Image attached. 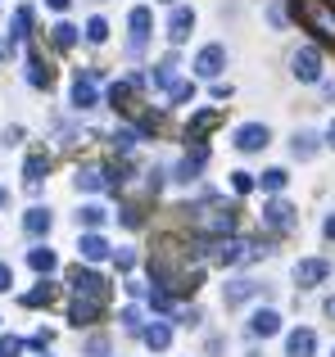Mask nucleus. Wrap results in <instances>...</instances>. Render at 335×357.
I'll use <instances>...</instances> for the list:
<instances>
[{"label": "nucleus", "instance_id": "obj_1", "mask_svg": "<svg viewBox=\"0 0 335 357\" xmlns=\"http://www.w3.org/2000/svg\"><path fill=\"white\" fill-rule=\"evenodd\" d=\"M295 14H299L313 32H322V36L335 41V9L327 5V0H295Z\"/></svg>", "mask_w": 335, "mask_h": 357}, {"label": "nucleus", "instance_id": "obj_2", "mask_svg": "<svg viewBox=\"0 0 335 357\" xmlns=\"http://www.w3.org/2000/svg\"><path fill=\"white\" fill-rule=\"evenodd\" d=\"M290 73H295V82H304V86L322 82V50L318 45H299V50L290 54Z\"/></svg>", "mask_w": 335, "mask_h": 357}, {"label": "nucleus", "instance_id": "obj_3", "mask_svg": "<svg viewBox=\"0 0 335 357\" xmlns=\"http://www.w3.org/2000/svg\"><path fill=\"white\" fill-rule=\"evenodd\" d=\"M267 140H272V127H267V122H240V127L231 131V145H236L240 154H258V149H267Z\"/></svg>", "mask_w": 335, "mask_h": 357}, {"label": "nucleus", "instance_id": "obj_4", "mask_svg": "<svg viewBox=\"0 0 335 357\" xmlns=\"http://www.w3.org/2000/svg\"><path fill=\"white\" fill-rule=\"evenodd\" d=\"M127 27H132V41H127V50L141 54V50H145V41H150V32H154V14H150V5H136L132 14H127Z\"/></svg>", "mask_w": 335, "mask_h": 357}, {"label": "nucleus", "instance_id": "obj_5", "mask_svg": "<svg viewBox=\"0 0 335 357\" xmlns=\"http://www.w3.org/2000/svg\"><path fill=\"white\" fill-rule=\"evenodd\" d=\"M290 276H295V285H299V289H318L322 280L331 276V262L327 258H299Z\"/></svg>", "mask_w": 335, "mask_h": 357}, {"label": "nucleus", "instance_id": "obj_6", "mask_svg": "<svg viewBox=\"0 0 335 357\" xmlns=\"http://www.w3.org/2000/svg\"><path fill=\"white\" fill-rule=\"evenodd\" d=\"M204 163H209V149H204V145H195V149H191V154H186V158H181V163H177V167H172V181H177V185H191V181H200V172H204Z\"/></svg>", "mask_w": 335, "mask_h": 357}, {"label": "nucleus", "instance_id": "obj_7", "mask_svg": "<svg viewBox=\"0 0 335 357\" xmlns=\"http://www.w3.org/2000/svg\"><path fill=\"white\" fill-rule=\"evenodd\" d=\"M200 227L209 231V236L227 240L231 231H236V208H231V204H218V208H209V213H204V222H200Z\"/></svg>", "mask_w": 335, "mask_h": 357}, {"label": "nucleus", "instance_id": "obj_8", "mask_svg": "<svg viewBox=\"0 0 335 357\" xmlns=\"http://www.w3.org/2000/svg\"><path fill=\"white\" fill-rule=\"evenodd\" d=\"M73 294L77 298H96V303H105L109 298V285H105V276H96V271H73Z\"/></svg>", "mask_w": 335, "mask_h": 357}, {"label": "nucleus", "instance_id": "obj_9", "mask_svg": "<svg viewBox=\"0 0 335 357\" xmlns=\"http://www.w3.org/2000/svg\"><path fill=\"white\" fill-rule=\"evenodd\" d=\"M191 68L200 73V77H222V68H227V45H204Z\"/></svg>", "mask_w": 335, "mask_h": 357}, {"label": "nucleus", "instance_id": "obj_10", "mask_svg": "<svg viewBox=\"0 0 335 357\" xmlns=\"http://www.w3.org/2000/svg\"><path fill=\"white\" fill-rule=\"evenodd\" d=\"M195 23H200V18H195V9H191V5H172V18H168V41L181 45L186 36L195 32Z\"/></svg>", "mask_w": 335, "mask_h": 357}, {"label": "nucleus", "instance_id": "obj_11", "mask_svg": "<svg viewBox=\"0 0 335 357\" xmlns=\"http://www.w3.org/2000/svg\"><path fill=\"white\" fill-rule=\"evenodd\" d=\"M258 294H263V285L249 280V276L227 280V285H222V303H227V307H240V303H249V298H258Z\"/></svg>", "mask_w": 335, "mask_h": 357}, {"label": "nucleus", "instance_id": "obj_12", "mask_svg": "<svg viewBox=\"0 0 335 357\" xmlns=\"http://www.w3.org/2000/svg\"><path fill=\"white\" fill-rule=\"evenodd\" d=\"M313 353H318V335H313L308 326L285 335V357H313Z\"/></svg>", "mask_w": 335, "mask_h": 357}, {"label": "nucleus", "instance_id": "obj_13", "mask_svg": "<svg viewBox=\"0 0 335 357\" xmlns=\"http://www.w3.org/2000/svg\"><path fill=\"white\" fill-rule=\"evenodd\" d=\"M249 335H254V340H272V335H281V317H276L272 307H258V312L249 317Z\"/></svg>", "mask_w": 335, "mask_h": 357}, {"label": "nucleus", "instance_id": "obj_14", "mask_svg": "<svg viewBox=\"0 0 335 357\" xmlns=\"http://www.w3.org/2000/svg\"><path fill=\"white\" fill-rule=\"evenodd\" d=\"M77 253H82V262H105L114 249H109V240L100 236V231H87V236L77 240Z\"/></svg>", "mask_w": 335, "mask_h": 357}, {"label": "nucleus", "instance_id": "obj_15", "mask_svg": "<svg viewBox=\"0 0 335 357\" xmlns=\"http://www.w3.org/2000/svg\"><path fill=\"white\" fill-rule=\"evenodd\" d=\"M263 222H267L272 231H290V227H295V208H290L285 199H272V204H263Z\"/></svg>", "mask_w": 335, "mask_h": 357}, {"label": "nucleus", "instance_id": "obj_16", "mask_svg": "<svg viewBox=\"0 0 335 357\" xmlns=\"http://www.w3.org/2000/svg\"><path fill=\"white\" fill-rule=\"evenodd\" d=\"M73 181H77V190H105V185H114V176L105 172V167H96V163H87V167H77V176H73Z\"/></svg>", "mask_w": 335, "mask_h": 357}, {"label": "nucleus", "instance_id": "obj_17", "mask_svg": "<svg viewBox=\"0 0 335 357\" xmlns=\"http://www.w3.org/2000/svg\"><path fill=\"white\" fill-rule=\"evenodd\" d=\"M50 227H54V213L50 208H27L23 213V231H27V236L41 240V236H50Z\"/></svg>", "mask_w": 335, "mask_h": 357}, {"label": "nucleus", "instance_id": "obj_18", "mask_svg": "<svg viewBox=\"0 0 335 357\" xmlns=\"http://www.w3.org/2000/svg\"><path fill=\"white\" fill-rule=\"evenodd\" d=\"M249 253H245V244L240 240H218L213 244V262H222V267H236V262H245Z\"/></svg>", "mask_w": 335, "mask_h": 357}, {"label": "nucleus", "instance_id": "obj_19", "mask_svg": "<svg viewBox=\"0 0 335 357\" xmlns=\"http://www.w3.org/2000/svg\"><path fill=\"white\" fill-rule=\"evenodd\" d=\"M318 149H322V145H318V131H295V136H290V154L299 158V163H308Z\"/></svg>", "mask_w": 335, "mask_h": 357}, {"label": "nucleus", "instance_id": "obj_20", "mask_svg": "<svg viewBox=\"0 0 335 357\" xmlns=\"http://www.w3.org/2000/svg\"><path fill=\"white\" fill-rule=\"evenodd\" d=\"M27 267H32V271H41V276H50V271L59 267V253H54V249H45V244H36V249H27Z\"/></svg>", "mask_w": 335, "mask_h": 357}, {"label": "nucleus", "instance_id": "obj_21", "mask_svg": "<svg viewBox=\"0 0 335 357\" xmlns=\"http://www.w3.org/2000/svg\"><path fill=\"white\" fill-rule=\"evenodd\" d=\"M150 82H154L159 91H172V86H177V54H168V59H159V63H154Z\"/></svg>", "mask_w": 335, "mask_h": 357}, {"label": "nucleus", "instance_id": "obj_22", "mask_svg": "<svg viewBox=\"0 0 335 357\" xmlns=\"http://www.w3.org/2000/svg\"><path fill=\"white\" fill-rule=\"evenodd\" d=\"M100 96H96V82L91 77H77L73 82V109H96Z\"/></svg>", "mask_w": 335, "mask_h": 357}, {"label": "nucleus", "instance_id": "obj_23", "mask_svg": "<svg viewBox=\"0 0 335 357\" xmlns=\"http://www.w3.org/2000/svg\"><path fill=\"white\" fill-rule=\"evenodd\" d=\"M100 317V303L96 298H73V307H68V321L73 326H91Z\"/></svg>", "mask_w": 335, "mask_h": 357}, {"label": "nucleus", "instance_id": "obj_24", "mask_svg": "<svg viewBox=\"0 0 335 357\" xmlns=\"http://www.w3.org/2000/svg\"><path fill=\"white\" fill-rule=\"evenodd\" d=\"M285 185H290V172H285V167H267V172H258V190L281 195Z\"/></svg>", "mask_w": 335, "mask_h": 357}, {"label": "nucleus", "instance_id": "obj_25", "mask_svg": "<svg viewBox=\"0 0 335 357\" xmlns=\"http://www.w3.org/2000/svg\"><path fill=\"white\" fill-rule=\"evenodd\" d=\"M105 218H109L105 204H82V208H77V227H87V231H100Z\"/></svg>", "mask_w": 335, "mask_h": 357}, {"label": "nucleus", "instance_id": "obj_26", "mask_svg": "<svg viewBox=\"0 0 335 357\" xmlns=\"http://www.w3.org/2000/svg\"><path fill=\"white\" fill-rule=\"evenodd\" d=\"M141 340L150 344L154 353H163L168 344H172V331H168V321H154V326H145V331H141Z\"/></svg>", "mask_w": 335, "mask_h": 357}, {"label": "nucleus", "instance_id": "obj_27", "mask_svg": "<svg viewBox=\"0 0 335 357\" xmlns=\"http://www.w3.org/2000/svg\"><path fill=\"white\" fill-rule=\"evenodd\" d=\"M45 167H50V158H45V154H32V158H27V163H23V176H27V185H32V190H36V185H41Z\"/></svg>", "mask_w": 335, "mask_h": 357}, {"label": "nucleus", "instance_id": "obj_28", "mask_svg": "<svg viewBox=\"0 0 335 357\" xmlns=\"http://www.w3.org/2000/svg\"><path fill=\"white\" fill-rule=\"evenodd\" d=\"M50 41L59 45V50H73V45H77V27H73V23H54L50 27Z\"/></svg>", "mask_w": 335, "mask_h": 357}, {"label": "nucleus", "instance_id": "obj_29", "mask_svg": "<svg viewBox=\"0 0 335 357\" xmlns=\"http://www.w3.org/2000/svg\"><path fill=\"white\" fill-rule=\"evenodd\" d=\"M50 298H54V285H50V280H41L32 294H23V303L27 307H41V303H50Z\"/></svg>", "mask_w": 335, "mask_h": 357}, {"label": "nucleus", "instance_id": "obj_30", "mask_svg": "<svg viewBox=\"0 0 335 357\" xmlns=\"http://www.w3.org/2000/svg\"><path fill=\"white\" fill-rule=\"evenodd\" d=\"M87 41H91V45H105V41H109V23H105L100 14L87 23Z\"/></svg>", "mask_w": 335, "mask_h": 357}, {"label": "nucleus", "instance_id": "obj_31", "mask_svg": "<svg viewBox=\"0 0 335 357\" xmlns=\"http://www.w3.org/2000/svg\"><path fill=\"white\" fill-rule=\"evenodd\" d=\"M82 357H109V335H91L82 344Z\"/></svg>", "mask_w": 335, "mask_h": 357}, {"label": "nucleus", "instance_id": "obj_32", "mask_svg": "<svg viewBox=\"0 0 335 357\" xmlns=\"http://www.w3.org/2000/svg\"><path fill=\"white\" fill-rule=\"evenodd\" d=\"M27 82H32V86H50V68H45L41 59H27Z\"/></svg>", "mask_w": 335, "mask_h": 357}, {"label": "nucleus", "instance_id": "obj_33", "mask_svg": "<svg viewBox=\"0 0 335 357\" xmlns=\"http://www.w3.org/2000/svg\"><path fill=\"white\" fill-rule=\"evenodd\" d=\"M168 100H172V105H195V82H177V86L168 91Z\"/></svg>", "mask_w": 335, "mask_h": 357}, {"label": "nucleus", "instance_id": "obj_34", "mask_svg": "<svg viewBox=\"0 0 335 357\" xmlns=\"http://www.w3.org/2000/svg\"><path fill=\"white\" fill-rule=\"evenodd\" d=\"M27 32H32V9L23 5V9H14V36H18V41H23Z\"/></svg>", "mask_w": 335, "mask_h": 357}, {"label": "nucleus", "instance_id": "obj_35", "mask_svg": "<svg viewBox=\"0 0 335 357\" xmlns=\"http://www.w3.org/2000/svg\"><path fill=\"white\" fill-rule=\"evenodd\" d=\"M27 344L18 340V335H0V357H23Z\"/></svg>", "mask_w": 335, "mask_h": 357}, {"label": "nucleus", "instance_id": "obj_36", "mask_svg": "<svg viewBox=\"0 0 335 357\" xmlns=\"http://www.w3.org/2000/svg\"><path fill=\"white\" fill-rule=\"evenodd\" d=\"M231 185H236V195H249L258 185V176L254 172H231Z\"/></svg>", "mask_w": 335, "mask_h": 357}, {"label": "nucleus", "instance_id": "obj_37", "mask_svg": "<svg viewBox=\"0 0 335 357\" xmlns=\"http://www.w3.org/2000/svg\"><path fill=\"white\" fill-rule=\"evenodd\" d=\"M213 122H218V114H200V118H195V122H191V140H200V136H204V131H209V127H213Z\"/></svg>", "mask_w": 335, "mask_h": 357}, {"label": "nucleus", "instance_id": "obj_38", "mask_svg": "<svg viewBox=\"0 0 335 357\" xmlns=\"http://www.w3.org/2000/svg\"><path fill=\"white\" fill-rule=\"evenodd\" d=\"M132 145H136V131H132V127L114 131V149H123V154H127V149H132Z\"/></svg>", "mask_w": 335, "mask_h": 357}, {"label": "nucleus", "instance_id": "obj_39", "mask_svg": "<svg viewBox=\"0 0 335 357\" xmlns=\"http://www.w3.org/2000/svg\"><path fill=\"white\" fill-rule=\"evenodd\" d=\"M114 262H118L123 271H132V267H136V253H132V249H114Z\"/></svg>", "mask_w": 335, "mask_h": 357}, {"label": "nucleus", "instance_id": "obj_40", "mask_svg": "<svg viewBox=\"0 0 335 357\" xmlns=\"http://www.w3.org/2000/svg\"><path fill=\"white\" fill-rule=\"evenodd\" d=\"M123 326L127 331H141V307H123Z\"/></svg>", "mask_w": 335, "mask_h": 357}, {"label": "nucleus", "instance_id": "obj_41", "mask_svg": "<svg viewBox=\"0 0 335 357\" xmlns=\"http://www.w3.org/2000/svg\"><path fill=\"white\" fill-rule=\"evenodd\" d=\"M267 23L281 32V27H285V9H281V5H267Z\"/></svg>", "mask_w": 335, "mask_h": 357}, {"label": "nucleus", "instance_id": "obj_42", "mask_svg": "<svg viewBox=\"0 0 335 357\" xmlns=\"http://www.w3.org/2000/svg\"><path fill=\"white\" fill-rule=\"evenodd\" d=\"M9 285H14V271H9L5 262H0V294H9Z\"/></svg>", "mask_w": 335, "mask_h": 357}, {"label": "nucleus", "instance_id": "obj_43", "mask_svg": "<svg viewBox=\"0 0 335 357\" xmlns=\"http://www.w3.org/2000/svg\"><path fill=\"white\" fill-rule=\"evenodd\" d=\"M181 326H200V307H186V312H181Z\"/></svg>", "mask_w": 335, "mask_h": 357}, {"label": "nucleus", "instance_id": "obj_44", "mask_svg": "<svg viewBox=\"0 0 335 357\" xmlns=\"http://www.w3.org/2000/svg\"><path fill=\"white\" fill-rule=\"evenodd\" d=\"M322 236L335 240V213H327V222H322Z\"/></svg>", "mask_w": 335, "mask_h": 357}, {"label": "nucleus", "instance_id": "obj_45", "mask_svg": "<svg viewBox=\"0 0 335 357\" xmlns=\"http://www.w3.org/2000/svg\"><path fill=\"white\" fill-rule=\"evenodd\" d=\"M14 54V41H0V59H9Z\"/></svg>", "mask_w": 335, "mask_h": 357}, {"label": "nucleus", "instance_id": "obj_46", "mask_svg": "<svg viewBox=\"0 0 335 357\" xmlns=\"http://www.w3.org/2000/svg\"><path fill=\"white\" fill-rule=\"evenodd\" d=\"M45 5H50V9H59V14H64V9H68L73 0H45Z\"/></svg>", "mask_w": 335, "mask_h": 357}, {"label": "nucleus", "instance_id": "obj_47", "mask_svg": "<svg viewBox=\"0 0 335 357\" xmlns=\"http://www.w3.org/2000/svg\"><path fill=\"white\" fill-rule=\"evenodd\" d=\"M327 149H335V118H331V127H327Z\"/></svg>", "mask_w": 335, "mask_h": 357}, {"label": "nucleus", "instance_id": "obj_48", "mask_svg": "<svg viewBox=\"0 0 335 357\" xmlns=\"http://www.w3.org/2000/svg\"><path fill=\"white\" fill-rule=\"evenodd\" d=\"M322 91H327V100H335V82H322Z\"/></svg>", "mask_w": 335, "mask_h": 357}, {"label": "nucleus", "instance_id": "obj_49", "mask_svg": "<svg viewBox=\"0 0 335 357\" xmlns=\"http://www.w3.org/2000/svg\"><path fill=\"white\" fill-rule=\"evenodd\" d=\"M327 317H331V321H335V294L327 298Z\"/></svg>", "mask_w": 335, "mask_h": 357}, {"label": "nucleus", "instance_id": "obj_50", "mask_svg": "<svg viewBox=\"0 0 335 357\" xmlns=\"http://www.w3.org/2000/svg\"><path fill=\"white\" fill-rule=\"evenodd\" d=\"M5 199H9V195H5V190H0V204H5Z\"/></svg>", "mask_w": 335, "mask_h": 357}, {"label": "nucleus", "instance_id": "obj_51", "mask_svg": "<svg viewBox=\"0 0 335 357\" xmlns=\"http://www.w3.org/2000/svg\"><path fill=\"white\" fill-rule=\"evenodd\" d=\"M159 5H177V0H159Z\"/></svg>", "mask_w": 335, "mask_h": 357}, {"label": "nucleus", "instance_id": "obj_52", "mask_svg": "<svg viewBox=\"0 0 335 357\" xmlns=\"http://www.w3.org/2000/svg\"><path fill=\"white\" fill-rule=\"evenodd\" d=\"M249 357H263V353H249Z\"/></svg>", "mask_w": 335, "mask_h": 357}, {"label": "nucleus", "instance_id": "obj_53", "mask_svg": "<svg viewBox=\"0 0 335 357\" xmlns=\"http://www.w3.org/2000/svg\"><path fill=\"white\" fill-rule=\"evenodd\" d=\"M331 357H335V353H331Z\"/></svg>", "mask_w": 335, "mask_h": 357}]
</instances>
